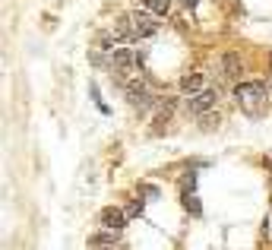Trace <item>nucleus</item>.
<instances>
[{
  "mask_svg": "<svg viewBox=\"0 0 272 250\" xmlns=\"http://www.w3.org/2000/svg\"><path fill=\"white\" fill-rule=\"evenodd\" d=\"M139 212H142V200H133L130 209H127V219H130V216H139Z\"/></svg>",
  "mask_w": 272,
  "mask_h": 250,
  "instance_id": "11",
  "label": "nucleus"
},
{
  "mask_svg": "<svg viewBox=\"0 0 272 250\" xmlns=\"http://www.w3.org/2000/svg\"><path fill=\"white\" fill-rule=\"evenodd\" d=\"M130 29H133V41L152 38L158 32V16H152L149 10H136V13H130Z\"/></svg>",
  "mask_w": 272,
  "mask_h": 250,
  "instance_id": "3",
  "label": "nucleus"
},
{
  "mask_svg": "<svg viewBox=\"0 0 272 250\" xmlns=\"http://www.w3.org/2000/svg\"><path fill=\"white\" fill-rule=\"evenodd\" d=\"M215 101H219V92H215V89H203L199 95L187 98V111L190 114H206L209 108H215Z\"/></svg>",
  "mask_w": 272,
  "mask_h": 250,
  "instance_id": "5",
  "label": "nucleus"
},
{
  "mask_svg": "<svg viewBox=\"0 0 272 250\" xmlns=\"http://www.w3.org/2000/svg\"><path fill=\"white\" fill-rule=\"evenodd\" d=\"M203 89H206L203 73H187V76H180V92H184L187 98H190V95H199Z\"/></svg>",
  "mask_w": 272,
  "mask_h": 250,
  "instance_id": "6",
  "label": "nucleus"
},
{
  "mask_svg": "<svg viewBox=\"0 0 272 250\" xmlns=\"http://www.w3.org/2000/svg\"><path fill=\"white\" fill-rule=\"evenodd\" d=\"M146 4V10L152 13V16H165L168 10H171V0H142Z\"/></svg>",
  "mask_w": 272,
  "mask_h": 250,
  "instance_id": "9",
  "label": "nucleus"
},
{
  "mask_svg": "<svg viewBox=\"0 0 272 250\" xmlns=\"http://www.w3.org/2000/svg\"><path fill=\"white\" fill-rule=\"evenodd\" d=\"M98 225H101V231H114V235H120V228L127 225V212L117 209V206H104L98 212Z\"/></svg>",
  "mask_w": 272,
  "mask_h": 250,
  "instance_id": "4",
  "label": "nucleus"
},
{
  "mask_svg": "<svg viewBox=\"0 0 272 250\" xmlns=\"http://www.w3.org/2000/svg\"><path fill=\"white\" fill-rule=\"evenodd\" d=\"M123 92H127V101L133 105V108L139 111H149V108H158V98L152 95V89L142 82V79H133V82H127L123 86Z\"/></svg>",
  "mask_w": 272,
  "mask_h": 250,
  "instance_id": "2",
  "label": "nucleus"
},
{
  "mask_svg": "<svg viewBox=\"0 0 272 250\" xmlns=\"http://www.w3.org/2000/svg\"><path fill=\"white\" fill-rule=\"evenodd\" d=\"M92 250H101V247H92Z\"/></svg>",
  "mask_w": 272,
  "mask_h": 250,
  "instance_id": "13",
  "label": "nucleus"
},
{
  "mask_svg": "<svg viewBox=\"0 0 272 250\" xmlns=\"http://www.w3.org/2000/svg\"><path fill=\"white\" fill-rule=\"evenodd\" d=\"M114 244H117V235H114V231H98V235L89 238V247H101V250H108V247H114Z\"/></svg>",
  "mask_w": 272,
  "mask_h": 250,
  "instance_id": "8",
  "label": "nucleus"
},
{
  "mask_svg": "<svg viewBox=\"0 0 272 250\" xmlns=\"http://www.w3.org/2000/svg\"><path fill=\"white\" fill-rule=\"evenodd\" d=\"M180 4H184V7H190V10H193V7L199 4V0H180Z\"/></svg>",
  "mask_w": 272,
  "mask_h": 250,
  "instance_id": "12",
  "label": "nucleus"
},
{
  "mask_svg": "<svg viewBox=\"0 0 272 250\" xmlns=\"http://www.w3.org/2000/svg\"><path fill=\"white\" fill-rule=\"evenodd\" d=\"M234 98L247 114H263L266 105H269V86L266 82H238L234 86Z\"/></svg>",
  "mask_w": 272,
  "mask_h": 250,
  "instance_id": "1",
  "label": "nucleus"
},
{
  "mask_svg": "<svg viewBox=\"0 0 272 250\" xmlns=\"http://www.w3.org/2000/svg\"><path fill=\"white\" fill-rule=\"evenodd\" d=\"M222 76L225 79H238L241 76V57L238 54H225V60H222Z\"/></svg>",
  "mask_w": 272,
  "mask_h": 250,
  "instance_id": "7",
  "label": "nucleus"
},
{
  "mask_svg": "<svg viewBox=\"0 0 272 250\" xmlns=\"http://www.w3.org/2000/svg\"><path fill=\"white\" fill-rule=\"evenodd\" d=\"M184 206L193 212V216H199V212H203V209H199V203H196V196H193V193H187V196H184Z\"/></svg>",
  "mask_w": 272,
  "mask_h": 250,
  "instance_id": "10",
  "label": "nucleus"
}]
</instances>
